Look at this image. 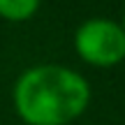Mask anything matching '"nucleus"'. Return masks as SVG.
Here are the masks:
<instances>
[{"instance_id":"nucleus-3","label":"nucleus","mask_w":125,"mask_h":125,"mask_svg":"<svg viewBox=\"0 0 125 125\" xmlns=\"http://www.w3.org/2000/svg\"><path fill=\"white\" fill-rule=\"evenodd\" d=\"M40 7V0H0V16L7 21H26Z\"/></svg>"},{"instance_id":"nucleus-4","label":"nucleus","mask_w":125,"mask_h":125,"mask_svg":"<svg viewBox=\"0 0 125 125\" xmlns=\"http://www.w3.org/2000/svg\"><path fill=\"white\" fill-rule=\"evenodd\" d=\"M123 28H125V14H123Z\"/></svg>"},{"instance_id":"nucleus-2","label":"nucleus","mask_w":125,"mask_h":125,"mask_svg":"<svg viewBox=\"0 0 125 125\" xmlns=\"http://www.w3.org/2000/svg\"><path fill=\"white\" fill-rule=\"evenodd\" d=\"M76 53L97 67H111L125 60V28L109 19H90L74 35Z\"/></svg>"},{"instance_id":"nucleus-1","label":"nucleus","mask_w":125,"mask_h":125,"mask_svg":"<svg viewBox=\"0 0 125 125\" xmlns=\"http://www.w3.org/2000/svg\"><path fill=\"white\" fill-rule=\"evenodd\" d=\"M88 102V81L62 65L30 67L14 86V107L28 125H67L86 111Z\"/></svg>"}]
</instances>
